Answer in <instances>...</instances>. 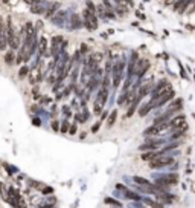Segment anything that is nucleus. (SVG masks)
<instances>
[{
	"instance_id": "obj_21",
	"label": "nucleus",
	"mask_w": 195,
	"mask_h": 208,
	"mask_svg": "<svg viewBox=\"0 0 195 208\" xmlns=\"http://www.w3.org/2000/svg\"><path fill=\"white\" fill-rule=\"evenodd\" d=\"M149 90H151V86H149V84H143V86L140 87V93H139V97H145V95H148V93H149Z\"/></svg>"
},
{
	"instance_id": "obj_19",
	"label": "nucleus",
	"mask_w": 195,
	"mask_h": 208,
	"mask_svg": "<svg viewBox=\"0 0 195 208\" xmlns=\"http://www.w3.org/2000/svg\"><path fill=\"white\" fill-rule=\"evenodd\" d=\"M133 181H134V182H136V184H139L140 187H142V185H151V182H149L148 179H145V178H140V176H134V178H133Z\"/></svg>"
},
{
	"instance_id": "obj_31",
	"label": "nucleus",
	"mask_w": 195,
	"mask_h": 208,
	"mask_svg": "<svg viewBox=\"0 0 195 208\" xmlns=\"http://www.w3.org/2000/svg\"><path fill=\"white\" fill-rule=\"evenodd\" d=\"M76 130H78L76 124H72V126H70V129H69V133H70V135H75V133H76Z\"/></svg>"
},
{
	"instance_id": "obj_1",
	"label": "nucleus",
	"mask_w": 195,
	"mask_h": 208,
	"mask_svg": "<svg viewBox=\"0 0 195 208\" xmlns=\"http://www.w3.org/2000/svg\"><path fill=\"white\" fill-rule=\"evenodd\" d=\"M178 184V174L175 173H169V174H163L155 181V188L157 191H160L163 187H169V185H177Z\"/></svg>"
},
{
	"instance_id": "obj_17",
	"label": "nucleus",
	"mask_w": 195,
	"mask_h": 208,
	"mask_svg": "<svg viewBox=\"0 0 195 208\" xmlns=\"http://www.w3.org/2000/svg\"><path fill=\"white\" fill-rule=\"evenodd\" d=\"M123 193H125V197H127V199H130V200H140V199H142V197H140L137 193H134V191H128V190H125Z\"/></svg>"
},
{
	"instance_id": "obj_2",
	"label": "nucleus",
	"mask_w": 195,
	"mask_h": 208,
	"mask_svg": "<svg viewBox=\"0 0 195 208\" xmlns=\"http://www.w3.org/2000/svg\"><path fill=\"white\" fill-rule=\"evenodd\" d=\"M174 95H175L174 90H172L171 87H168L165 92H162V93L159 95V97H155V98L151 100V104H153V107H162V106L166 104L169 100L174 98Z\"/></svg>"
},
{
	"instance_id": "obj_40",
	"label": "nucleus",
	"mask_w": 195,
	"mask_h": 208,
	"mask_svg": "<svg viewBox=\"0 0 195 208\" xmlns=\"http://www.w3.org/2000/svg\"><path fill=\"white\" fill-rule=\"evenodd\" d=\"M34 126H37V127L41 126V121H40L38 118H34Z\"/></svg>"
},
{
	"instance_id": "obj_42",
	"label": "nucleus",
	"mask_w": 195,
	"mask_h": 208,
	"mask_svg": "<svg viewBox=\"0 0 195 208\" xmlns=\"http://www.w3.org/2000/svg\"><path fill=\"white\" fill-rule=\"evenodd\" d=\"M2 31H3V23H2V19H0V35H2Z\"/></svg>"
},
{
	"instance_id": "obj_44",
	"label": "nucleus",
	"mask_w": 195,
	"mask_h": 208,
	"mask_svg": "<svg viewBox=\"0 0 195 208\" xmlns=\"http://www.w3.org/2000/svg\"><path fill=\"white\" fill-rule=\"evenodd\" d=\"M172 2H174V0H165V5H171Z\"/></svg>"
},
{
	"instance_id": "obj_16",
	"label": "nucleus",
	"mask_w": 195,
	"mask_h": 208,
	"mask_svg": "<svg viewBox=\"0 0 195 208\" xmlns=\"http://www.w3.org/2000/svg\"><path fill=\"white\" fill-rule=\"evenodd\" d=\"M116 118H117V110H111L110 116L107 118V126H108V127H111V126L116 122Z\"/></svg>"
},
{
	"instance_id": "obj_34",
	"label": "nucleus",
	"mask_w": 195,
	"mask_h": 208,
	"mask_svg": "<svg viewBox=\"0 0 195 208\" xmlns=\"http://www.w3.org/2000/svg\"><path fill=\"white\" fill-rule=\"evenodd\" d=\"M110 71H111V63L108 61L107 66H105V75H110Z\"/></svg>"
},
{
	"instance_id": "obj_15",
	"label": "nucleus",
	"mask_w": 195,
	"mask_h": 208,
	"mask_svg": "<svg viewBox=\"0 0 195 208\" xmlns=\"http://www.w3.org/2000/svg\"><path fill=\"white\" fill-rule=\"evenodd\" d=\"M151 109H153V104H151V101H149L148 104H145V106H142V107H140L139 115H140V116H146V115L149 113V110H151Z\"/></svg>"
},
{
	"instance_id": "obj_18",
	"label": "nucleus",
	"mask_w": 195,
	"mask_h": 208,
	"mask_svg": "<svg viewBox=\"0 0 195 208\" xmlns=\"http://www.w3.org/2000/svg\"><path fill=\"white\" fill-rule=\"evenodd\" d=\"M72 26H73L75 29H79L81 26H82V23H81L78 14H72Z\"/></svg>"
},
{
	"instance_id": "obj_43",
	"label": "nucleus",
	"mask_w": 195,
	"mask_h": 208,
	"mask_svg": "<svg viewBox=\"0 0 195 208\" xmlns=\"http://www.w3.org/2000/svg\"><path fill=\"white\" fill-rule=\"evenodd\" d=\"M26 3H29V5H32V3H35V0H25Z\"/></svg>"
},
{
	"instance_id": "obj_25",
	"label": "nucleus",
	"mask_w": 195,
	"mask_h": 208,
	"mask_svg": "<svg viewBox=\"0 0 195 208\" xmlns=\"http://www.w3.org/2000/svg\"><path fill=\"white\" fill-rule=\"evenodd\" d=\"M46 47H47V41H46L44 37H41L40 38V52H44Z\"/></svg>"
},
{
	"instance_id": "obj_27",
	"label": "nucleus",
	"mask_w": 195,
	"mask_h": 208,
	"mask_svg": "<svg viewBox=\"0 0 195 208\" xmlns=\"http://www.w3.org/2000/svg\"><path fill=\"white\" fill-rule=\"evenodd\" d=\"M69 129H70L69 122H67V121H64V122H63V126H61V132H63V133H67V132H69Z\"/></svg>"
},
{
	"instance_id": "obj_36",
	"label": "nucleus",
	"mask_w": 195,
	"mask_h": 208,
	"mask_svg": "<svg viewBox=\"0 0 195 208\" xmlns=\"http://www.w3.org/2000/svg\"><path fill=\"white\" fill-rule=\"evenodd\" d=\"M89 51V46L87 45H81V54H85Z\"/></svg>"
},
{
	"instance_id": "obj_38",
	"label": "nucleus",
	"mask_w": 195,
	"mask_h": 208,
	"mask_svg": "<svg viewBox=\"0 0 195 208\" xmlns=\"http://www.w3.org/2000/svg\"><path fill=\"white\" fill-rule=\"evenodd\" d=\"M58 124H59V122L53 121V122H52V129H53V130H58V129H59V126H58Z\"/></svg>"
},
{
	"instance_id": "obj_10",
	"label": "nucleus",
	"mask_w": 195,
	"mask_h": 208,
	"mask_svg": "<svg viewBox=\"0 0 195 208\" xmlns=\"http://www.w3.org/2000/svg\"><path fill=\"white\" fill-rule=\"evenodd\" d=\"M160 132H162V129H160V127L157 126V124H154V126L148 127V129H145L143 135H145V136H157Z\"/></svg>"
},
{
	"instance_id": "obj_37",
	"label": "nucleus",
	"mask_w": 195,
	"mask_h": 208,
	"mask_svg": "<svg viewBox=\"0 0 195 208\" xmlns=\"http://www.w3.org/2000/svg\"><path fill=\"white\" fill-rule=\"evenodd\" d=\"M87 8L90 9V11H93V12H95V5H93V3H91V2H90V0H89V2H87Z\"/></svg>"
},
{
	"instance_id": "obj_30",
	"label": "nucleus",
	"mask_w": 195,
	"mask_h": 208,
	"mask_svg": "<svg viewBox=\"0 0 195 208\" xmlns=\"http://www.w3.org/2000/svg\"><path fill=\"white\" fill-rule=\"evenodd\" d=\"M44 9H43V6H32V12H35V14H41Z\"/></svg>"
},
{
	"instance_id": "obj_14",
	"label": "nucleus",
	"mask_w": 195,
	"mask_h": 208,
	"mask_svg": "<svg viewBox=\"0 0 195 208\" xmlns=\"http://www.w3.org/2000/svg\"><path fill=\"white\" fill-rule=\"evenodd\" d=\"M140 98H142V97L134 98V101L131 103V106H130V109H128V112H127V116H133V115H134V112H136L137 106H139V103H140Z\"/></svg>"
},
{
	"instance_id": "obj_11",
	"label": "nucleus",
	"mask_w": 195,
	"mask_h": 208,
	"mask_svg": "<svg viewBox=\"0 0 195 208\" xmlns=\"http://www.w3.org/2000/svg\"><path fill=\"white\" fill-rule=\"evenodd\" d=\"M183 107V100L181 98H175V100H171V104H169V110L172 112H177Z\"/></svg>"
},
{
	"instance_id": "obj_32",
	"label": "nucleus",
	"mask_w": 195,
	"mask_h": 208,
	"mask_svg": "<svg viewBox=\"0 0 195 208\" xmlns=\"http://www.w3.org/2000/svg\"><path fill=\"white\" fill-rule=\"evenodd\" d=\"M105 15H107L108 19H116V15H115V12L111 11V8H110V9H108V11L105 12Z\"/></svg>"
},
{
	"instance_id": "obj_39",
	"label": "nucleus",
	"mask_w": 195,
	"mask_h": 208,
	"mask_svg": "<svg viewBox=\"0 0 195 208\" xmlns=\"http://www.w3.org/2000/svg\"><path fill=\"white\" fill-rule=\"evenodd\" d=\"M43 193H44V194H49V193H52V188H50V187H46V188L43 190Z\"/></svg>"
},
{
	"instance_id": "obj_8",
	"label": "nucleus",
	"mask_w": 195,
	"mask_h": 208,
	"mask_svg": "<svg viewBox=\"0 0 195 208\" xmlns=\"http://www.w3.org/2000/svg\"><path fill=\"white\" fill-rule=\"evenodd\" d=\"M64 20H66V12H63V11H59L55 15H52V22L55 23L57 26H59V28L64 25Z\"/></svg>"
},
{
	"instance_id": "obj_7",
	"label": "nucleus",
	"mask_w": 195,
	"mask_h": 208,
	"mask_svg": "<svg viewBox=\"0 0 195 208\" xmlns=\"http://www.w3.org/2000/svg\"><path fill=\"white\" fill-rule=\"evenodd\" d=\"M107 97H108V89H104V87H102L99 92H97V97H96L97 101H96V103H99L102 107H104L105 103H107Z\"/></svg>"
},
{
	"instance_id": "obj_6",
	"label": "nucleus",
	"mask_w": 195,
	"mask_h": 208,
	"mask_svg": "<svg viewBox=\"0 0 195 208\" xmlns=\"http://www.w3.org/2000/svg\"><path fill=\"white\" fill-rule=\"evenodd\" d=\"M169 122H171V127H174V129H177V127H183V124H186V116L185 115H178V116H175V118H172Z\"/></svg>"
},
{
	"instance_id": "obj_35",
	"label": "nucleus",
	"mask_w": 195,
	"mask_h": 208,
	"mask_svg": "<svg viewBox=\"0 0 195 208\" xmlns=\"http://www.w3.org/2000/svg\"><path fill=\"white\" fill-rule=\"evenodd\" d=\"M185 2H186V0H177V2L174 3V8H175V9H178V8L181 6V3H185Z\"/></svg>"
},
{
	"instance_id": "obj_12",
	"label": "nucleus",
	"mask_w": 195,
	"mask_h": 208,
	"mask_svg": "<svg viewBox=\"0 0 195 208\" xmlns=\"http://www.w3.org/2000/svg\"><path fill=\"white\" fill-rule=\"evenodd\" d=\"M63 43V37L61 35H57V37H53V40H52V54L53 55H57V52H58V46Z\"/></svg>"
},
{
	"instance_id": "obj_23",
	"label": "nucleus",
	"mask_w": 195,
	"mask_h": 208,
	"mask_svg": "<svg viewBox=\"0 0 195 208\" xmlns=\"http://www.w3.org/2000/svg\"><path fill=\"white\" fill-rule=\"evenodd\" d=\"M116 12H117L119 15H127V12H128V8L122 6V5H117V8H116Z\"/></svg>"
},
{
	"instance_id": "obj_29",
	"label": "nucleus",
	"mask_w": 195,
	"mask_h": 208,
	"mask_svg": "<svg viewBox=\"0 0 195 208\" xmlns=\"http://www.w3.org/2000/svg\"><path fill=\"white\" fill-rule=\"evenodd\" d=\"M28 72H29V69L26 67V66H25V67H21V69H20V77H21V78L26 77V75H28Z\"/></svg>"
},
{
	"instance_id": "obj_24",
	"label": "nucleus",
	"mask_w": 195,
	"mask_h": 208,
	"mask_svg": "<svg viewBox=\"0 0 195 208\" xmlns=\"http://www.w3.org/2000/svg\"><path fill=\"white\" fill-rule=\"evenodd\" d=\"M5 61H6V65H12V61H14V52L12 51H9L6 57H5Z\"/></svg>"
},
{
	"instance_id": "obj_26",
	"label": "nucleus",
	"mask_w": 195,
	"mask_h": 208,
	"mask_svg": "<svg viewBox=\"0 0 195 208\" xmlns=\"http://www.w3.org/2000/svg\"><path fill=\"white\" fill-rule=\"evenodd\" d=\"M95 112H93V113L97 116V115H101L102 113V106L99 104V103H95V109H93Z\"/></svg>"
},
{
	"instance_id": "obj_33",
	"label": "nucleus",
	"mask_w": 195,
	"mask_h": 208,
	"mask_svg": "<svg viewBox=\"0 0 195 208\" xmlns=\"http://www.w3.org/2000/svg\"><path fill=\"white\" fill-rule=\"evenodd\" d=\"M99 127H101V122H99V121H97V122H96V124H95L93 127H91V132H93V133H96L97 130H99Z\"/></svg>"
},
{
	"instance_id": "obj_4",
	"label": "nucleus",
	"mask_w": 195,
	"mask_h": 208,
	"mask_svg": "<svg viewBox=\"0 0 195 208\" xmlns=\"http://www.w3.org/2000/svg\"><path fill=\"white\" fill-rule=\"evenodd\" d=\"M172 162H174V159H172V158L157 154L153 161H149V167L151 168H162V167H166V165H171Z\"/></svg>"
},
{
	"instance_id": "obj_20",
	"label": "nucleus",
	"mask_w": 195,
	"mask_h": 208,
	"mask_svg": "<svg viewBox=\"0 0 195 208\" xmlns=\"http://www.w3.org/2000/svg\"><path fill=\"white\" fill-rule=\"evenodd\" d=\"M58 8H59V3H53V5H52V6H50V8H49V9H47V12H46V15H47V17H52V15H53V14H55V11H57V9H58Z\"/></svg>"
},
{
	"instance_id": "obj_28",
	"label": "nucleus",
	"mask_w": 195,
	"mask_h": 208,
	"mask_svg": "<svg viewBox=\"0 0 195 208\" xmlns=\"http://www.w3.org/2000/svg\"><path fill=\"white\" fill-rule=\"evenodd\" d=\"M5 46H6V37L0 35V49H5Z\"/></svg>"
},
{
	"instance_id": "obj_3",
	"label": "nucleus",
	"mask_w": 195,
	"mask_h": 208,
	"mask_svg": "<svg viewBox=\"0 0 195 208\" xmlns=\"http://www.w3.org/2000/svg\"><path fill=\"white\" fill-rule=\"evenodd\" d=\"M82 17H84V26L87 28L89 31H95L97 29V17L93 11H90V9H84L82 12Z\"/></svg>"
},
{
	"instance_id": "obj_13",
	"label": "nucleus",
	"mask_w": 195,
	"mask_h": 208,
	"mask_svg": "<svg viewBox=\"0 0 195 208\" xmlns=\"http://www.w3.org/2000/svg\"><path fill=\"white\" fill-rule=\"evenodd\" d=\"M157 154H162V152H151V150H146L142 154V161H153V159L157 156Z\"/></svg>"
},
{
	"instance_id": "obj_22",
	"label": "nucleus",
	"mask_w": 195,
	"mask_h": 208,
	"mask_svg": "<svg viewBox=\"0 0 195 208\" xmlns=\"http://www.w3.org/2000/svg\"><path fill=\"white\" fill-rule=\"evenodd\" d=\"M104 202H105V204H108V205L122 207V204H121V202H117V200H115V199H111V197H105V199H104Z\"/></svg>"
},
{
	"instance_id": "obj_41",
	"label": "nucleus",
	"mask_w": 195,
	"mask_h": 208,
	"mask_svg": "<svg viewBox=\"0 0 195 208\" xmlns=\"http://www.w3.org/2000/svg\"><path fill=\"white\" fill-rule=\"evenodd\" d=\"M102 3H104L107 8H110V0H102Z\"/></svg>"
},
{
	"instance_id": "obj_9",
	"label": "nucleus",
	"mask_w": 195,
	"mask_h": 208,
	"mask_svg": "<svg viewBox=\"0 0 195 208\" xmlns=\"http://www.w3.org/2000/svg\"><path fill=\"white\" fill-rule=\"evenodd\" d=\"M136 66H137V73H139V77H142L143 73L148 71L149 61H148V60H140L139 63H136Z\"/></svg>"
},
{
	"instance_id": "obj_5",
	"label": "nucleus",
	"mask_w": 195,
	"mask_h": 208,
	"mask_svg": "<svg viewBox=\"0 0 195 208\" xmlns=\"http://www.w3.org/2000/svg\"><path fill=\"white\" fill-rule=\"evenodd\" d=\"M122 71H123V61H117L113 67V87H119L122 78Z\"/></svg>"
}]
</instances>
